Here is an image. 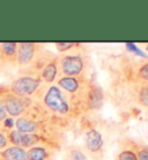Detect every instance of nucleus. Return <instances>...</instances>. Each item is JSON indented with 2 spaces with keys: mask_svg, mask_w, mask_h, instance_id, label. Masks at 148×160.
I'll use <instances>...</instances> for the list:
<instances>
[{
  "mask_svg": "<svg viewBox=\"0 0 148 160\" xmlns=\"http://www.w3.org/2000/svg\"><path fill=\"white\" fill-rule=\"evenodd\" d=\"M32 100L40 104L52 124L61 131L84 115L80 103L56 84H44Z\"/></svg>",
  "mask_w": 148,
  "mask_h": 160,
  "instance_id": "obj_1",
  "label": "nucleus"
},
{
  "mask_svg": "<svg viewBox=\"0 0 148 160\" xmlns=\"http://www.w3.org/2000/svg\"><path fill=\"white\" fill-rule=\"evenodd\" d=\"M108 68L111 85H132L148 82V59H141L132 53H120L110 58Z\"/></svg>",
  "mask_w": 148,
  "mask_h": 160,
  "instance_id": "obj_2",
  "label": "nucleus"
},
{
  "mask_svg": "<svg viewBox=\"0 0 148 160\" xmlns=\"http://www.w3.org/2000/svg\"><path fill=\"white\" fill-rule=\"evenodd\" d=\"M92 62L84 49L58 57V70L60 77H90Z\"/></svg>",
  "mask_w": 148,
  "mask_h": 160,
  "instance_id": "obj_3",
  "label": "nucleus"
},
{
  "mask_svg": "<svg viewBox=\"0 0 148 160\" xmlns=\"http://www.w3.org/2000/svg\"><path fill=\"white\" fill-rule=\"evenodd\" d=\"M43 81L40 76L31 73H19V76L8 84V89L13 94L23 98L32 99L43 86Z\"/></svg>",
  "mask_w": 148,
  "mask_h": 160,
  "instance_id": "obj_4",
  "label": "nucleus"
},
{
  "mask_svg": "<svg viewBox=\"0 0 148 160\" xmlns=\"http://www.w3.org/2000/svg\"><path fill=\"white\" fill-rule=\"evenodd\" d=\"M84 144L87 156L93 160H101L104 156L105 140L102 132L93 125H87L84 130Z\"/></svg>",
  "mask_w": 148,
  "mask_h": 160,
  "instance_id": "obj_5",
  "label": "nucleus"
},
{
  "mask_svg": "<svg viewBox=\"0 0 148 160\" xmlns=\"http://www.w3.org/2000/svg\"><path fill=\"white\" fill-rule=\"evenodd\" d=\"M4 104L8 116L17 118L30 109V107L34 104V100L30 98H23L13 94L12 92H9L7 86V89L4 93Z\"/></svg>",
  "mask_w": 148,
  "mask_h": 160,
  "instance_id": "obj_6",
  "label": "nucleus"
},
{
  "mask_svg": "<svg viewBox=\"0 0 148 160\" xmlns=\"http://www.w3.org/2000/svg\"><path fill=\"white\" fill-rule=\"evenodd\" d=\"M45 50V45L42 43L35 42H21L17 43L16 50V66L22 68H28L34 60L36 59L38 55Z\"/></svg>",
  "mask_w": 148,
  "mask_h": 160,
  "instance_id": "obj_7",
  "label": "nucleus"
},
{
  "mask_svg": "<svg viewBox=\"0 0 148 160\" xmlns=\"http://www.w3.org/2000/svg\"><path fill=\"white\" fill-rule=\"evenodd\" d=\"M104 102H105V93L104 89L101 87L100 84H97L95 80H93L89 89L86 96L84 99V114L90 112H96L100 110L103 107Z\"/></svg>",
  "mask_w": 148,
  "mask_h": 160,
  "instance_id": "obj_8",
  "label": "nucleus"
},
{
  "mask_svg": "<svg viewBox=\"0 0 148 160\" xmlns=\"http://www.w3.org/2000/svg\"><path fill=\"white\" fill-rule=\"evenodd\" d=\"M16 42L0 43V72L16 66Z\"/></svg>",
  "mask_w": 148,
  "mask_h": 160,
  "instance_id": "obj_9",
  "label": "nucleus"
},
{
  "mask_svg": "<svg viewBox=\"0 0 148 160\" xmlns=\"http://www.w3.org/2000/svg\"><path fill=\"white\" fill-rule=\"evenodd\" d=\"M58 150L49 144H38L27 150L28 160H56Z\"/></svg>",
  "mask_w": 148,
  "mask_h": 160,
  "instance_id": "obj_10",
  "label": "nucleus"
},
{
  "mask_svg": "<svg viewBox=\"0 0 148 160\" xmlns=\"http://www.w3.org/2000/svg\"><path fill=\"white\" fill-rule=\"evenodd\" d=\"M58 57L57 55L52 57L43 68L40 77L43 84L45 85H52L56 84V81L59 78V70H58Z\"/></svg>",
  "mask_w": 148,
  "mask_h": 160,
  "instance_id": "obj_11",
  "label": "nucleus"
},
{
  "mask_svg": "<svg viewBox=\"0 0 148 160\" xmlns=\"http://www.w3.org/2000/svg\"><path fill=\"white\" fill-rule=\"evenodd\" d=\"M0 158L6 160H28L27 158V150L20 146L9 145L0 152Z\"/></svg>",
  "mask_w": 148,
  "mask_h": 160,
  "instance_id": "obj_12",
  "label": "nucleus"
},
{
  "mask_svg": "<svg viewBox=\"0 0 148 160\" xmlns=\"http://www.w3.org/2000/svg\"><path fill=\"white\" fill-rule=\"evenodd\" d=\"M125 143L133 150L138 160H148V144L138 142L136 139L124 138Z\"/></svg>",
  "mask_w": 148,
  "mask_h": 160,
  "instance_id": "obj_13",
  "label": "nucleus"
},
{
  "mask_svg": "<svg viewBox=\"0 0 148 160\" xmlns=\"http://www.w3.org/2000/svg\"><path fill=\"white\" fill-rule=\"evenodd\" d=\"M63 160H89L87 153L80 145L72 144L66 150Z\"/></svg>",
  "mask_w": 148,
  "mask_h": 160,
  "instance_id": "obj_14",
  "label": "nucleus"
},
{
  "mask_svg": "<svg viewBox=\"0 0 148 160\" xmlns=\"http://www.w3.org/2000/svg\"><path fill=\"white\" fill-rule=\"evenodd\" d=\"M115 160H138L136 157V153L133 150L125 143L124 139H122L119 143V148L117 151V154L115 157Z\"/></svg>",
  "mask_w": 148,
  "mask_h": 160,
  "instance_id": "obj_15",
  "label": "nucleus"
},
{
  "mask_svg": "<svg viewBox=\"0 0 148 160\" xmlns=\"http://www.w3.org/2000/svg\"><path fill=\"white\" fill-rule=\"evenodd\" d=\"M57 50L60 52V53H65V52L68 51H75V50H79L81 48L80 43H75V42H57L56 44Z\"/></svg>",
  "mask_w": 148,
  "mask_h": 160,
  "instance_id": "obj_16",
  "label": "nucleus"
},
{
  "mask_svg": "<svg viewBox=\"0 0 148 160\" xmlns=\"http://www.w3.org/2000/svg\"><path fill=\"white\" fill-rule=\"evenodd\" d=\"M125 48L130 53H132L133 56L141 58V59H147L148 53L141 48H139L136 43H125Z\"/></svg>",
  "mask_w": 148,
  "mask_h": 160,
  "instance_id": "obj_17",
  "label": "nucleus"
},
{
  "mask_svg": "<svg viewBox=\"0 0 148 160\" xmlns=\"http://www.w3.org/2000/svg\"><path fill=\"white\" fill-rule=\"evenodd\" d=\"M15 120L16 118L11 116L6 117L2 122H0V131L2 132V133H5V135H7L11 130L15 129Z\"/></svg>",
  "mask_w": 148,
  "mask_h": 160,
  "instance_id": "obj_18",
  "label": "nucleus"
},
{
  "mask_svg": "<svg viewBox=\"0 0 148 160\" xmlns=\"http://www.w3.org/2000/svg\"><path fill=\"white\" fill-rule=\"evenodd\" d=\"M6 89H7V85H0V122H2L8 116L4 104V93Z\"/></svg>",
  "mask_w": 148,
  "mask_h": 160,
  "instance_id": "obj_19",
  "label": "nucleus"
},
{
  "mask_svg": "<svg viewBox=\"0 0 148 160\" xmlns=\"http://www.w3.org/2000/svg\"><path fill=\"white\" fill-rule=\"evenodd\" d=\"M145 50L148 52V43L147 44H145Z\"/></svg>",
  "mask_w": 148,
  "mask_h": 160,
  "instance_id": "obj_20",
  "label": "nucleus"
},
{
  "mask_svg": "<svg viewBox=\"0 0 148 160\" xmlns=\"http://www.w3.org/2000/svg\"><path fill=\"white\" fill-rule=\"evenodd\" d=\"M0 160H6V159H2V158H0Z\"/></svg>",
  "mask_w": 148,
  "mask_h": 160,
  "instance_id": "obj_21",
  "label": "nucleus"
},
{
  "mask_svg": "<svg viewBox=\"0 0 148 160\" xmlns=\"http://www.w3.org/2000/svg\"><path fill=\"white\" fill-rule=\"evenodd\" d=\"M147 59H148V57H147Z\"/></svg>",
  "mask_w": 148,
  "mask_h": 160,
  "instance_id": "obj_22",
  "label": "nucleus"
}]
</instances>
